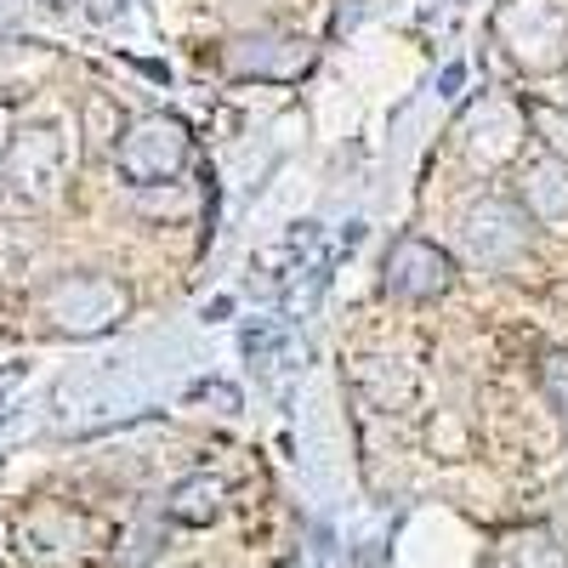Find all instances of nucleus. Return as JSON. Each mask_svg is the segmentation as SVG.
Listing matches in <instances>:
<instances>
[{"instance_id":"5","label":"nucleus","mask_w":568,"mask_h":568,"mask_svg":"<svg viewBox=\"0 0 568 568\" xmlns=\"http://www.w3.org/2000/svg\"><path fill=\"white\" fill-rule=\"evenodd\" d=\"M313 40L296 29H245L222 45V63L233 80H267V85H291L313 69Z\"/></svg>"},{"instance_id":"6","label":"nucleus","mask_w":568,"mask_h":568,"mask_svg":"<svg viewBox=\"0 0 568 568\" xmlns=\"http://www.w3.org/2000/svg\"><path fill=\"white\" fill-rule=\"evenodd\" d=\"M382 291L393 302H438V296L455 291V256L438 240L398 233L382 256Z\"/></svg>"},{"instance_id":"2","label":"nucleus","mask_w":568,"mask_h":568,"mask_svg":"<svg viewBox=\"0 0 568 568\" xmlns=\"http://www.w3.org/2000/svg\"><path fill=\"white\" fill-rule=\"evenodd\" d=\"M194 160V131L176 114H136L114 142V171L125 187H171Z\"/></svg>"},{"instance_id":"9","label":"nucleus","mask_w":568,"mask_h":568,"mask_svg":"<svg viewBox=\"0 0 568 568\" xmlns=\"http://www.w3.org/2000/svg\"><path fill=\"white\" fill-rule=\"evenodd\" d=\"M222 500H227V484L211 478V471H194V478H182L165 495V517L171 524H187V529H211L222 517Z\"/></svg>"},{"instance_id":"15","label":"nucleus","mask_w":568,"mask_h":568,"mask_svg":"<svg viewBox=\"0 0 568 568\" xmlns=\"http://www.w3.org/2000/svg\"><path fill=\"white\" fill-rule=\"evenodd\" d=\"M80 7H85V18L109 23V18H120V7H125V0H80Z\"/></svg>"},{"instance_id":"13","label":"nucleus","mask_w":568,"mask_h":568,"mask_svg":"<svg viewBox=\"0 0 568 568\" xmlns=\"http://www.w3.org/2000/svg\"><path fill=\"white\" fill-rule=\"evenodd\" d=\"M540 393H546V404L568 420V353H546V358H540Z\"/></svg>"},{"instance_id":"11","label":"nucleus","mask_w":568,"mask_h":568,"mask_svg":"<svg viewBox=\"0 0 568 568\" xmlns=\"http://www.w3.org/2000/svg\"><path fill=\"white\" fill-rule=\"evenodd\" d=\"M318 245V222H296L284 240L262 256V267H267V278H291V273H302V262H307V251Z\"/></svg>"},{"instance_id":"14","label":"nucleus","mask_w":568,"mask_h":568,"mask_svg":"<svg viewBox=\"0 0 568 568\" xmlns=\"http://www.w3.org/2000/svg\"><path fill=\"white\" fill-rule=\"evenodd\" d=\"M85 125H91V149H103V142H109V149H114V142H120V109L109 103V98H91L85 103Z\"/></svg>"},{"instance_id":"18","label":"nucleus","mask_w":568,"mask_h":568,"mask_svg":"<svg viewBox=\"0 0 568 568\" xmlns=\"http://www.w3.org/2000/svg\"><path fill=\"white\" fill-rule=\"evenodd\" d=\"M18 23V7H12V0H0V34H7Z\"/></svg>"},{"instance_id":"1","label":"nucleus","mask_w":568,"mask_h":568,"mask_svg":"<svg viewBox=\"0 0 568 568\" xmlns=\"http://www.w3.org/2000/svg\"><path fill=\"white\" fill-rule=\"evenodd\" d=\"M489 34L524 74L568 69V12L557 0H500L489 12Z\"/></svg>"},{"instance_id":"17","label":"nucleus","mask_w":568,"mask_h":568,"mask_svg":"<svg viewBox=\"0 0 568 568\" xmlns=\"http://www.w3.org/2000/svg\"><path fill=\"white\" fill-rule=\"evenodd\" d=\"M29 7H40V12H58V18H63V12H74V7H80V0H29Z\"/></svg>"},{"instance_id":"16","label":"nucleus","mask_w":568,"mask_h":568,"mask_svg":"<svg viewBox=\"0 0 568 568\" xmlns=\"http://www.w3.org/2000/svg\"><path fill=\"white\" fill-rule=\"evenodd\" d=\"M12 136H18V114L0 103V160H7V149H12Z\"/></svg>"},{"instance_id":"3","label":"nucleus","mask_w":568,"mask_h":568,"mask_svg":"<svg viewBox=\"0 0 568 568\" xmlns=\"http://www.w3.org/2000/svg\"><path fill=\"white\" fill-rule=\"evenodd\" d=\"M40 313L63 336H103L131 313V291L114 273H63L58 284H45Z\"/></svg>"},{"instance_id":"4","label":"nucleus","mask_w":568,"mask_h":568,"mask_svg":"<svg viewBox=\"0 0 568 568\" xmlns=\"http://www.w3.org/2000/svg\"><path fill=\"white\" fill-rule=\"evenodd\" d=\"M535 245V216L506 200V194H484L460 211V251L478 267H511Z\"/></svg>"},{"instance_id":"7","label":"nucleus","mask_w":568,"mask_h":568,"mask_svg":"<svg viewBox=\"0 0 568 568\" xmlns=\"http://www.w3.org/2000/svg\"><path fill=\"white\" fill-rule=\"evenodd\" d=\"M7 165H12V187L29 200H45L63 176V131L58 125H29L12 136L7 149Z\"/></svg>"},{"instance_id":"10","label":"nucleus","mask_w":568,"mask_h":568,"mask_svg":"<svg viewBox=\"0 0 568 568\" xmlns=\"http://www.w3.org/2000/svg\"><path fill=\"white\" fill-rule=\"evenodd\" d=\"M524 120H529V131H535L540 149L568 165V109H562V103H546V98H529V103H524Z\"/></svg>"},{"instance_id":"12","label":"nucleus","mask_w":568,"mask_h":568,"mask_svg":"<svg viewBox=\"0 0 568 568\" xmlns=\"http://www.w3.org/2000/svg\"><path fill=\"white\" fill-rule=\"evenodd\" d=\"M517 568H568V551L557 546L551 529H529L517 535Z\"/></svg>"},{"instance_id":"8","label":"nucleus","mask_w":568,"mask_h":568,"mask_svg":"<svg viewBox=\"0 0 568 568\" xmlns=\"http://www.w3.org/2000/svg\"><path fill=\"white\" fill-rule=\"evenodd\" d=\"M517 205H524L535 222H562V216H568V165L551 160V154H540L535 165H524Z\"/></svg>"}]
</instances>
